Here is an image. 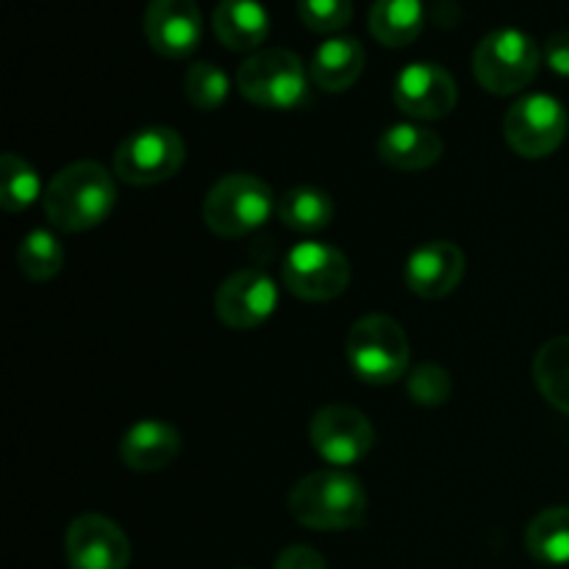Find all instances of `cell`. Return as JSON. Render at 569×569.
I'll return each instance as SVG.
<instances>
[{
  "label": "cell",
  "instance_id": "25",
  "mask_svg": "<svg viewBox=\"0 0 569 569\" xmlns=\"http://www.w3.org/2000/svg\"><path fill=\"white\" fill-rule=\"evenodd\" d=\"M39 194H42V181L37 170L17 153H6L0 159V206L14 214L31 209Z\"/></svg>",
  "mask_w": 569,
  "mask_h": 569
},
{
  "label": "cell",
  "instance_id": "22",
  "mask_svg": "<svg viewBox=\"0 0 569 569\" xmlns=\"http://www.w3.org/2000/svg\"><path fill=\"white\" fill-rule=\"evenodd\" d=\"M333 214H337V209H333L331 194L317 187H295L278 200L281 222L300 233L322 231V228L331 226Z\"/></svg>",
  "mask_w": 569,
  "mask_h": 569
},
{
  "label": "cell",
  "instance_id": "11",
  "mask_svg": "<svg viewBox=\"0 0 569 569\" xmlns=\"http://www.w3.org/2000/svg\"><path fill=\"white\" fill-rule=\"evenodd\" d=\"M70 569H128L131 542L114 520L103 515H81L70 522L64 537Z\"/></svg>",
  "mask_w": 569,
  "mask_h": 569
},
{
  "label": "cell",
  "instance_id": "23",
  "mask_svg": "<svg viewBox=\"0 0 569 569\" xmlns=\"http://www.w3.org/2000/svg\"><path fill=\"white\" fill-rule=\"evenodd\" d=\"M533 381L550 406L569 415V337H556L539 348Z\"/></svg>",
  "mask_w": 569,
  "mask_h": 569
},
{
  "label": "cell",
  "instance_id": "3",
  "mask_svg": "<svg viewBox=\"0 0 569 569\" xmlns=\"http://www.w3.org/2000/svg\"><path fill=\"white\" fill-rule=\"evenodd\" d=\"M237 87L259 109L289 111L309 103V72L287 48L256 50L239 64Z\"/></svg>",
  "mask_w": 569,
  "mask_h": 569
},
{
  "label": "cell",
  "instance_id": "29",
  "mask_svg": "<svg viewBox=\"0 0 569 569\" xmlns=\"http://www.w3.org/2000/svg\"><path fill=\"white\" fill-rule=\"evenodd\" d=\"M272 569H328L326 559L317 553L309 545H292V548L281 550Z\"/></svg>",
  "mask_w": 569,
  "mask_h": 569
},
{
  "label": "cell",
  "instance_id": "1",
  "mask_svg": "<svg viewBox=\"0 0 569 569\" xmlns=\"http://www.w3.org/2000/svg\"><path fill=\"white\" fill-rule=\"evenodd\" d=\"M117 203L111 172L98 161H72L50 178L44 189V217L67 233H81L109 220Z\"/></svg>",
  "mask_w": 569,
  "mask_h": 569
},
{
  "label": "cell",
  "instance_id": "19",
  "mask_svg": "<svg viewBox=\"0 0 569 569\" xmlns=\"http://www.w3.org/2000/svg\"><path fill=\"white\" fill-rule=\"evenodd\" d=\"M211 22L217 39L237 53L261 48L270 33V14L259 0H220Z\"/></svg>",
  "mask_w": 569,
  "mask_h": 569
},
{
  "label": "cell",
  "instance_id": "10",
  "mask_svg": "<svg viewBox=\"0 0 569 569\" xmlns=\"http://www.w3.org/2000/svg\"><path fill=\"white\" fill-rule=\"evenodd\" d=\"M311 448L328 465L348 467L365 459L376 445V428L353 406H326L311 417Z\"/></svg>",
  "mask_w": 569,
  "mask_h": 569
},
{
  "label": "cell",
  "instance_id": "5",
  "mask_svg": "<svg viewBox=\"0 0 569 569\" xmlns=\"http://www.w3.org/2000/svg\"><path fill=\"white\" fill-rule=\"evenodd\" d=\"M272 211V189L250 172H231L209 189L203 200V222L211 233L239 239L267 222Z\"/></svg>",
  "mask_w": 569,
  "mask_h": 569
},
{
  "label": "cell",
  "instance_id": "28",
  "mask_svg": "<svg viewBox=\"0 0 569 569\" xmlns=\"http://www.w3.org/2000/svg\"><path fill=\"white\" fill-rule=\"evenodd\" d=\"M409 395L420 406H442L453 395V381L450 372L439 365H420L409 376Z\"/></svg>",
  "mask_w": 569,
  "mask_h": 569
},
{
  "label": "cell",
  "instance_id": "16",
  "mask_svg": "<svg viewBox=\"0 0 569 569\" xmlns=\"http://www.w3.org/2000/svg\"><path fill=\"white\" fill-rule=\"evenodd\" d=\"M181 453V433L164 420H139L120 439V459L128 470L156 472Z\"/></svg>",
  "mask_w": 569,
  "mask_h": 569
},
{
  "label": "cell",
  "instance_id": "9",
  "mask_svg": "<svg viewBox=\"0 0 569 569\" xmlns=\"http://www.w3.org/2000/svg\"><path fill=\"white\" fill-rule=\"evenodd\" d=\"M283 283L295 298L326 303L348 289L350 261L333 244L300 242L283 259Z\"/></svg>",
  "mask_w": 569,
  "mask_h": 569
},
{
  "label": "cell",
  "instance_id": "2",
  "mask_svg": "<svg viewBox=\"0 0 569 569\" xmlns=\"http://www.w3.org/2000/svg\"><path fill=\"white\" fill-rule=\"evenodd\" d=\"M289 515L315 531H348L367 517V492L345 470H317L300 478L289 492Z\"/></svg>",
  "mask_w": 569,
  "mask_h": 569
},
{
  "label": "cell",
  "instance_id": "26",
  "mask_svg": "<svg viewBox=\"0 0 569 569\" xmlns=\"http://www.w3.org/2000/svg\"><path fill=\"white\" fill-rule=\"evenodd\" d=\"M183 92H187L189 103L200 111H214L231 94V81H228L226 70H220L211 61H194L183 78Z\"/></svg>",
  "mask_w": 569,
  "mask_h": 569
},
{
  "label": "cell",
  "instance_id": "30",
  "mask_svg": "<svg viewBox=\"0 0 569 569\" xmlns=\"http://www.w3.org/2000/svg\"><path fill=\"white\" fill-rule=\"evenodd\" d=\"M545 61L553 72L569 78V31H559L545 44Z\"/></svg>",
  "mask_w": 569,
  "mask_h": 569
},
{
  "label": "cell",
  "instance_id": "14",
  "mask_svg": "<svg viewBox=\"0 0 569 569\" xmlns=\"http://www.w3.org/2000/svg\"><path fill=\"white\" fill-rule=\"evenodd\" d=\"M144 37L164 59H187L203 39V14L194 0H150Z\"/></svg>",
  "mask_w": 569,
  "mask_h": 569
},
{
  "label": "cell",
  "instance_id": "7",
  "mask_svg": "<svg viewBox=\"0 0 569 569\" xmlns=\"http://www.w3.org/2000/svg\"><path fill=\"white\" fill-rule=\"evenodd\" d=\"M187 159V144L167 126H148L120 142L114 153V172L133 187H153L178 176Z\"/></svg>",
  "mask_w": 569,
  "mask_h": 569
},
{
  "label": "cell",
  "instance_id": "4",
  "mask_svg": "<svg viewBox=\"0 0 569 569\" xmlns=\"http://www.w3.org/2000/svg\"><path fill=\"white\" fill-rule=\"evenodd\" d=\"M409 337L387 315H367L348 333V361L356 376L372 387H389L409 370Z\"/></svg>",
  "mask_w": 569,
  "mask_h": 569
},
{
  "label": "cell",
  "instance_id": "17",
  "mask_svg": "<svg viewBox=\"0 0 569 569\" xmlns=\"http://www.w3.org/2000/svg\"><path fill=\"white\" fill-rule=\"evenodd\" d=\"M378 159L392 170L417 172L437 164L445 153V142L437 131L417 122H398L381 133L376 144Z\"/></svg>",
  "mask_w": 569,
  "mask_h": 569
},
{
  "label": "cell",
  "instance_id": "21",
  "mask_svg": "<svg viewBox=\"0 0 569 569\" xmlns=\"http://www.w3.org/2000/svg\"><path fill=\"white\" fill-rule=\"evenodd\" d=\"M526 548L542 565H569V506L539 511L526 531Z\"/></svg>",
  "mask_w": 569,
  "mask_h": 569
},
{
  "label": "cell",
  "instance_id": "15",
  "mask_svg": "<svg viewBox=\"0 0 569 569\" xmlns=\"http://www.w3.org/2000/svg\"><path fill=\"white\" fill-rule=\"evenodd\" d=\"M465 270L467 259L465 253H461L459 244L433 239V242L417 248L415 253L409 256V261H406V287H409L417 298H448V295L461 283Z\"/></svg>",
  "mask_w": 569,
  "mask_h": 569
},
{
  "label": "cell",
  "instance_id": "18",
  "mask_svg": "<svg viewBox=\"0 0 569 569\" xmlns=\"http://www.w3.org/2000/svg\"><path fill=\"white\" fill-rule=\"evenodd\" d=\"M365 44L353 37H333L315 50L309 78L326 92H345L365 72Z\"/></svg>",
  "mask_w": 569,
  "mask_h": 569
},
{
  "label": "cell",
  "instance_id": "8",
  "mask_svg": "<svg viewBox=\"0 0 569 569\" xmlns=\"http://www.w3.org/2000/svg\"><path fill=\"white\" fill-rule=\"evenodd\" d=\"M569 117L553 94H526L517 100L503 120V137L522 159H545L556 153L567 137Z\"/></svg>",
  "mask_w": 569,
  "mask_h": 569
},
{
  "label": "cell",
  "instance_id": "20",
  "mask_svg": "<svg viewBox=\"0 0 569 569\" xmlns=\"http://www.w3.org/2000/svg\"><path fill=\"white\" fill-rule=\"evenodd\" d=\"M426 28L422 0H376L370 9V31L387 48L411 44Z\"/></svg>",
  "mask_w": 569,
  "mask_h": 569
},
{
  "label": "cell",
  "instance_id": "13",
  "mask_svg": "<svg viewBox=\"0 0 569 569\" xmlns=\"http://www.w3.org/2000/svg\"><path fill=\"white\" fill-rule=\"evenodd\" d=\"M395 106L415 120H442L456 109L453 76L433 61H415L395 78Z\"/></svg>",
  "mask_w": 569,
  "mask_h": 569
},
{
  "label": "cell",
  "instance_id": "24",
  "mask_svg": "<svg viewBox=\"0 0 569 569\" xmlns=\"http://www.w3.org/2000/svg\"><path fill=\"white\" fill-rule=\"evenodd\" d=\"M17 264H20L22 276L31 281H50L64 267V248L56 233L37 228L17 248Z\"/></svg>",
  "mask_w": 569,
  "mask_h": 569
},
{
  "label": "cell",
  "instance_id": "6",
  "mask_svg": "<svg viewBox=\"0 0 569 569\" xmlns=\"http://www.w3.org/2000/svg\"><path fill=\"white\" fill-rule=\"evenodd\" d=\"M539 61H542V53L526 31L498 28L478 42L472 70L487 92L515 94L537 78Z\"/></svg>",
  "mask_w": 569,
  "mask_h": 569
},
{
  "label": "cell",
  "instance_id": "12",
  "mask_svg": "<svg viewBox=\"0 0 569 569\" xmlns=\"http://www.w3.org/2000/svg\"><path fill=\"white\" fill-rule=\"evenodd\" d=\"M278 306V287L267 272L239 270L220 283L214 295V311L222 326L233 331H250L272 317Z\"/></svg>",
  "mask_w": 569,
  "mask_h": 569
},
{
  "label": "cell",
  "instance_id": "27",
  "mask_svg": "<svg viewBox=\"0 0 569 569\" xmlns=\"http://www.w3.org/2000/svg\"><path fill=\"white\" fill-rule=\"evenodd\" d=\"M298 14L315 33H337L353 20V0H300Z\"/></svg>",
  "mask_w": 569,
  "mask_h": 569
}]
</instances>
